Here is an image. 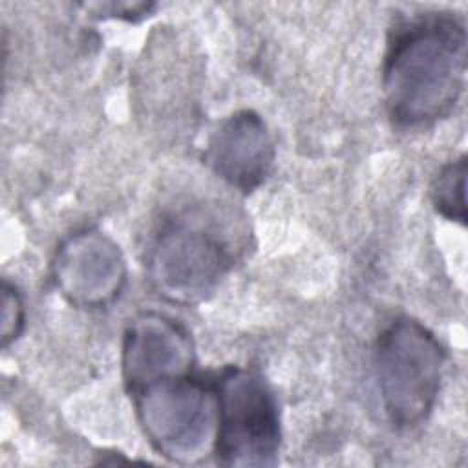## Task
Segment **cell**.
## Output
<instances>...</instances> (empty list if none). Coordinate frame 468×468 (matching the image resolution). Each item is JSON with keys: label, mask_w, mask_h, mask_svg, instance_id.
I'll return each instance as SVG.
<instances>
[{"label": "cell", "mask_w": 468, "mask_h": 468, "mask_svg": "<svg viewBox=\"0 0 468 468\" xmlns=\"http://www.w3.org/2000/svg\"><path fill=\"white\" fill-rule=\"evenodd\" d=\"M88 13L99 18H119L126 22H139L157 7L154 2H95L84 4Z\"/></svg>", "instance_id": "cell-11"}, {"label": "cell", "mask_w": 468, "mask_h": 468, "mask_svg": "<svg viewBox=\"0 0 468 468\" xmlns=\"http://www.w3.org/2000/svg\"><path fill=\"white\" fill-rule=\"evenodd\" d=\"M216 437L212 455L230 468L278 464L282 448L280 408L263 375L247 366H225L212 375Z\"/></svg>", "instance_id": "cell-5"}, {"label": "cell", "mask_w": 468, "mask_h": 468, "mask_svg": "<svg viewBox=\"0 0 468 468\" xmlns=\"http://www.w3.org/2000/svg\"><path fill=\"white\" fill-rule=\"evenodd\" d=\"M126 393L144 439L161 457L176 464H197L212 455L218 417L212 377L194 369Z\"/></svg>", "instance_id": "cell-4"}, {"label": "cell", "mask_w": 468, "mask_h": 468, "mask_svg": "<svg viewBox=\"0 0 468 468\" xmlns=\"http://www.w3.org/2000/svg\"><path fill=\"white\" fill-rule=\"evenodd\" d=\"M274 159L276 148L267 122L249 108L225 117L205 146L207 166L243 196L256 192L267 181Z\"/></svg>", "instance_id": "cell-8"}, {"label": "cell", "mask_w": 468, "mask_h": 468, "mask_svg": "<svg viewBox=\"0 0 468 468\" xmlns=\"http://www.w3.org/2000/svg\"><path fill=\"white\" fill-rule=\"evenodd\" d=\"M26 327V305L24 298L15 283L9 280L2 282V327H0V340L2 347L5 349L13 344Z\"/></svg>", "instance_id": "cell-10"}, {"label": "cell", "mask_w": 468, "mask_h": 468, "mask_svg": "<svg viewBox=\"0 0 468 468\" xmlns=\"http://www.w3.org/2000/svg\"><path fill=\"white\" fill-rule=\"evenodd\" d=\"M446 351L424 324L410 316L391 320L377 336L373 371L382 410L397 430L422 424L435 408Z\"/></svg>", "instance_id": "cell-3"}, {"label": "cell", "mask_w": 468, "mask_h": 468, "mask_svg": "<svg viewBox=\"0 0 468 468\" xmlns=\"http://www.w3.org/2000/svg\"><path fill=\"white\" fill-rule=\"evenodd\" d=\"M196 369V346L190 331L176 318L143 311L128 320L121 346L124 389Z\"/></svg>", "instance_id": "cell-7"}, {"label": "cell", "mask_w": 468, "mask_h": 468, "mask_svg": "<svg viewBox=\"0 0 468 468\" xmlns=\"http://www.w3.org/2000/svg\"><path fill=\"white\" fill-rule=\"evenodd\" d=\"M466 154L441 166L430 185V197L435 212L448 221L466 225Z\"/></svg>", "instance_id": "cell-9"}, {"label": "cell", "mask_w": 468, "mask_h": 468, "mask_svg": "<svg viewBox=\"0 0 468 468\" xmlns=\"http://www.w3.org/2000/svg\"><path fill=\"white\" fill-rule=\"evenodd\" d=\"M466 26L455 11H426L389 33L382 97L391 122L420 130L446 119L466 80Z\"/></svg>", "instance_id": "cell-1"}, {"label": "cell", "mask_w": 468, "mask_h": 468, "mask_svg": "<svg viewBox=\"0 0 468 468\" xmlns=\"http://www.w3.org/2000/svg\"><path fill=\"white\" fill-rule=\"evenodd\" d=\"M236 249L225 229L199 208L165 219L144 252L152 291L177 305L208 300L234 265Z\"/></svg>", "instance_id": "cell-2"}, {"label": "cell", "mask_w": 468, "mask_h": 468, "mask_svg": "<svg viewBox=\"0 0 468 468\" xmlns=\"http://www.w3.org/2000/svg\"><path fill=\"white\" fill-rule=\"evenodd\" d=\"M49 276L69 305L99 311L121 298L128 282V267L121 247L110 236L84 227L57 245Z\"/></svg>", "instance_id": "cell-6"}]
</instances>
